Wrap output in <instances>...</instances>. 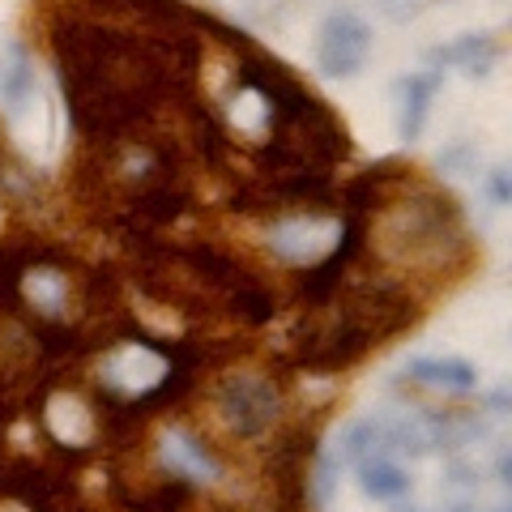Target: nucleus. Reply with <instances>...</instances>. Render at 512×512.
<instances>
[{
  "mask_svg": "<svg viewBox=\"0 0 512 512\" xmlns=\"http://www.w3.org/2000/svg\"><path fill=\"white\" fill-rule=\"evenodd\" d=\"M47 427L64 444H86L94 436V414L77 397H52L47 402Z\"/></svg>",
  "mask_w": 512,
  "mask_h": 512,
  "instance_id": "nucleus-10",
  "label": "nucleus"
},
{
  "mask_svg": "<svg viewBox=\"0 0 512 512\" xmlns=\"http://www.w3.org/2000/svg\"><path fill=\"white\" fill-rule=\"evenodd\" d=\"M163 461L175 478L188 483H214L218 478V457L201 440H192L188 431H167L163 436Z\"/></svg>",
  "mask_w": 512,
  "mask_h": 512,
  "instance_id": "nucleus-6",
  "label": "nucleus"
},
{
  "mask_svg": "<svg viewBox=\"0 0 512 512\" xmlns=\"http://www.w3.org/2000/svg\"><path fill=\"white\" fill-rule=\"evenodd\" d=\"M380 13L389 22H410V18H419V13L427 9V0H376Z\"/></svg>",
  "mask_w": 512,
  "mask_h": 512,
  "instance_id": "nucleus-12",
  "label": "nucleus"
},
{
  "mask_svg": "<svg viewBox=\"0 0 512 512\" xmlns=\"http://www.w3.org/2000/svg\"><path fill=\"white\" fill-rule=\"evenodd\" d=\"M26 295L39 312H60L64 308V274H56V269H30Z\"/></svg>",
  "mask_w": 512,
  "mask_h": 512,
  "instance_id": "nucleus-11",
  "label": "nucleus"
},
{
  "mask_svg": "<svg viewBox=\"0 0 512 512\" xmlns=\"http://www.w3.org/2000/svg\"><path fill=\"white\" fill-rule=\"evenodd\" d=\"M410 483H414L410 470L402 466V461H393L389 453L359 461V491L367 495V500H380V504L402 500V495L410 491Z\"/></svg>",
  "mask_w": 512,
  "mask_h": 512,
  "instance_id": "nucleus-9",
  "label": "nucleus"
},
{
  "mask_svg": "<svg viewBox=\"0 0 512 512\" xmlns=\"http://www.w3.org/2000/svg\"><path fill=\"white\" fill-rule=\"evenodd\" d=\"M436 90H440V73H410V77L397 82V137L402 141L423 137Z\"/></svg>",
  "mask_w": 512,
  "mask_h": 512,
  "instance_id": "nucleus-5",
  "label": "nucleus"
},
{
  "mask_svg": "<svg viewBox=\"0 0 512 512\" xmlns=\"http://www.w3.org/2000/svg\"><path fill=\"white\" fill-rule=\"evenodd\" d=\"M333 235H338V222H325V218H291V222H278L269 231V244H274L278 256L295 265H308L316 256L333 252Z\"/></svg>",
  "mask_w": 512,
  "mask_h": 512,
  "instance_id": "nucleus-4",
  "label": "nucleus"
},
{
  "mask_svg": "<svg viewBox=\"0 0 512 512\" xmlns=\"http://www.w3.org/2000/svg\"><path fill=\"white\" fill-rule=\"evenodd\" d=\"M367 56H372V26H367L359 13H350V9L329 13L325 26H320V39H316L320 73L355 77V73H363Z\"/></svg>",
  "mask_w": 512,
  "mask_h": 512,
  "instance_id": "nucleus-1",
  "label": "nucleus"
},
{
  "mask_svg": "<svg viewBox=\"0 0 512 512\" xmlns=\"http://www.w3.org/2000/svg\"><path fill=\"white\" fill-rule=\"evenodd\" d=\"M406 376L427 384V389H440V393H474L478 389V367L470 359H457V355H436V359H410L406 363Z\"/></svg>",
  "mask_w": 512,
  "mask_h": 512,
  "instance_id": "nucleus-7",
  "label": "nucleus"
},
{
  "mask_svg": "<svg viewBox=\"0 0 512 512\" xmlns=\"http://www.w3.org/2000/svg\"><path fill=\"white\" fill-rule=\"evenodd\" d=\"M167 372H171V359L163 355V350H154L150 342H124V346L111 350V355L103 359V367H99L107 389L120 393V397H133V402L163 389Z\"/></svg>",
  "mask_w": 512,
  "mask_h": 512,
  "instance_id": "nucleus-2",
  "label": "nucleus"
},
{
  "mask_svg": "<svg viewBox=\"0 0 512 512\" xmlns=\"http://www.w3.org/2000/svg\"><path fill=\"white\" fill-rule=\"evenodd\" d=\"M222 419L239 436H261L278 419V389L265 376H231L222 389Z\"/></svg>",
  "mask_w": 512,
  "mask_h": 512,
  "instance_id": "nucleus-3",
  "label": "nucleus"
},
{
  "mask_svg": "<svg viewBox=\"0 0 512 512\" xmlns=\"http://www.w3.org/2000/svg\"><path fill=\"white\" fill-rule=\"evenodd\" d=\"M495 56H500V47H495L487 35H461V39L440 43V47L427 52L431 64H440V69L448 64V69H461L466 77H487Z\"/></svg>",
  "mask_w": 512,
  "mask_h": 512,
  "instance_id": "nucleus-8",
  "label": "nucleus"
},
{
  "mask_svg": "<svg viewBox=\"0 0 512 512\" xmlns=\"http://www.w3.org/2000/svg\"><path fill=\"white\" fill-rule=\"evenodd\" d=\"M487 188H491V201L495 205H508V171H491Z\"/></svg>",
  "mask_w": 512,
  "mask_h": 512,
  "instance_id": "nucleus-13",
  "label": "nucleus"
}]
</instances>
